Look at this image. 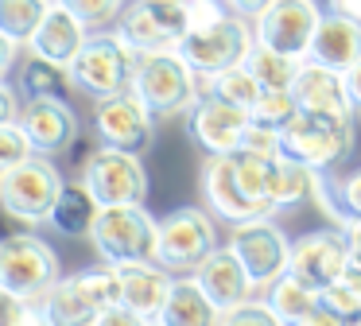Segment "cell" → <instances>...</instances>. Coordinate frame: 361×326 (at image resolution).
Here are the masks:
<instances>
[{"label": "cell", "mask_w": 361, "mask_h": 326, "mask_svg": "<svg viewBox=\"0 0 361 326\" xmlns=\"http://www.w3.org/2000/svg\"><path fill=\"white\" fill-rule=\"evenodd\" d=\"M35 303L55 326H94L105 307L121 303V272L113 264H102L74 276H59Z\"/></svg>", "instance_id": "obj_1"}, {"label": "cell", "mask_w": 361, "mask_h": 326, "mask_svg": "<svg viewBox=\"0 0 361 326\" xmlns=\"http://www.w3.org/2000/svg\"><path fill=\"white\" fill-rule=\"evenodd\" d=\"M55 0H0V31L8 39H16L20 47L32 43V35L39 31L43 16L51 12Z\"/></svg>", "instance_id": "obj_31"}, {"label": "cell", "mask_w": 361, "mask_h": 326, "mask_svg": "<svg viewBox=\"0 0 361 326\" xmlns=\"http://www.w3.org/2000/svg\"><path fill=\"white\" fill-rule=\"evenodd\" d=\"M218 326H288V322L268 307V299H249V303H237V307L221 310Z\"/></svg>", "instance_id": "obj_34"}, {"label": "cell", "mask_w": 361, "mask_h": 326, "mask_svg": "<svg viewBox=\"0 0 361 326\" xmlns=\"http://www.w3.org/2000/svg\"><path fill=\"white\" fill-rule=\"evenodd\" d=\"M307 59L345 74V70L361 59V23L357 20H345V16H338V12H322Z\"/></svg>", "instance_id": "obj_23"}, {"label": "cell", "mask_w": 361, "mask_h": 326, "mask_svg": "<svg viewBox=\"0 0 361 326\" xmlns=\"http://www.w3.org/2000/svg\"><path fill=\"white\" fill-rule=\"evenodd\" d=\"M24 326H55V322H51V318H47V310H43L39 303H32V310H27Z\"/></svg>", "instance_id": "obj_49"}, {"label": "cell", "mask_w": 361, "mask_h": 326, "mask_svg": "<svg viewBox=\"0 0 361 326\" xmlns=\"http://www.w3.org/2000/svg\"><path fill=\"white\" fill-rule=\"evenodd\" d=\"M20 128L27 132L35 155H63L78 140V116L66 97H24L20 105Z\"/></svg>", "instance_id": "obj_17"}, {"label": "cell", "mask_w": 361, "mask_h": 326, "mask_svg": "<svg viewBox=\"0 0 361 326\" xmlns=\"http://www.w3.org/2000/svg\"><path fill=\"white\" fill-rule=\"evenodd\" d=\"M190 276L198 279V287L210 295L218 310H229V307H237V303H249L252 295H257V284H252V276L245 272L241 256H237L229 245H226V248L218 245L202 264H198L195 272H190Z\"/></svg>", "instance_id": "obj_19"}, {"label": "cell", "mask_w": 361, "mask_h": 326, "mask_svg": "<svg viewBox=\"0 0 361 326\" xmlns=\"http://www.w3.org/2000/svg\"><path fill=\"white\" fill-rule=\"evenodd\" d=\"M319 20H322V8L314 0H272L252 20V35H257V43L272 47V51L307 59Z\"/></svg>", "instance_id": "obj_14"}, {"label": "cell", "mask_w": 361, "mask_h": 326, "mask_svg": "<svg viewBox=\"0 0 361 326\" xmlns=\"http://www.w3.org/2000/svg\"><path fill=\"white\" fill-rule=\"evenodd\" d=\"M295 326H311V322H295Z\"/></svg>", "instance_id": "obj_51"}, {"label": "cell", "mask_w": 361, "mask_h": 326, "mask_svg": "<svg viewBox=\"0 0 361 326\" xmlns=\"http://www.w3.org/2000/svg\"><path fill=\"white\" fill-rule=\"evenodd\" d=\"M133 93L156 116H175V113H187L202 97V78L187 66V59L179 51L136 54Z\"/></svg>", "instance_id": "obj_3"}, {"label": "cell", "mask_w": 361, "mask_h": 326, "mask_svg": "<svg viewBox=\"0 0 361 326\" xmlns=\"http://www.w3.org/2000/svg\"><path fill=\"white\" fill-rule=\"evenodd\" d=\"M264 299H268V307H272L288 326L303 322V318L319 307V291H314V287H307V284H299L295 276H280L264 291Z\"/></svg>", "instance_id": "obj_28"}, {"label": "cell", "mask_w": 361, "mask_h": 326, "mask_svg": "<svg viewBox=\"0 0 361 326\" xmlns=\"http://www.w3.org/2000/svg\"><path fill=\"white\" fill-rule=\"evenodd\" d=\"M350 326H361V318H353V322H350Z\"/></svg>", "instance_id": "obj_50"}, {"label": "cell", "mask_w": 361, "mask_h": 326, "mask_svg": "<svg viewBox=\"0 0 361 326\" xmlns=\"http://www.w3.org/2000/svg\"><path fill=\"white\" fill-rule=\"evenodd\" d=\"M202 198H206V206L229 225L252 222V217H268L264 210L241 191L229 155H206V163H202Z\"/></svg>", "instance_id": "obj_18"}, {"label": "cell", "mask_w": 361, "mask_h": 326, "mask_svg": "<svg viewBox=\"0 0 361 326\" xmlns=\"http://www.w3.org/2000/svg\"><path fill=\"white\" fill-rule=\"evenodd\" d=\"M229 159H233V175H237V183H241V191L249 194L264 214H276L272 179H276V159H280V155H276V159H264V155H252V152H233Z\"/></svg>", "instance_id": "obj_27"}, {"label": "cell", "mask_w": 361, "mask_h": 326, "mask_svg": "<svg viewBox=\"0 0 361 326\" xmlns=\"http://www.w3.org/2000/svg\"><path fill=\"white\" fill-rule=\"evenodd\" d=\"M27 310H32V299H24V295L0 284V326H24Z\"/></svg>", "instance_id": "obj_40"}, {"label": "cell", "mask_w": 361, "mask_h": 326, "mask_svg": "<svg viewBox=\"0 0 361 326\" xmlns=\"http://www.w3.org/2000/svg\"><path fill=\"white\" fill-rule=\"evenodd\" d=\"M218 248V225L206 210L183 206L159 217V241H156V260L167 272H195L206 256Z\"/></svg>", "instance_id": "obj_9"}, {"label": "cell", "mask_w": 361, "mask_h": 326, "mask_svg": "<svg viewBox=\"0 0 361 326\" xmlns=\"http://www.w3.org/2000/svg\"><path fill=\"white\" fill-rule=\"evenodd\" d=\"M66 70H71V90L102 101V97H113V93L133 90L136 54L121 43L117 31H97L82 43V51L74 54V62Z\"/></svg>", "instance_id": "obj_5"}, {"label": "cell", "mask_w": 361, "mask_h": 326, "mask_svg": "<svg viewBox=\"0 0 361 326\" xmlns=\"http://www.w3.org/2000/svg\"><path fill=\"white\" fill-rule=\"evenodd\" d=\"M71 90V70L47 59H27L20 66V93L24 97H66Z\"/></svg>", "instance_id": "obj_30"}, {"label": "cell", "mask_w": 361, "mask_h": 326, "mask_svg": "<svg viewBox=\"0 0 361 326\" xmlns=\"http://www.w3.org/2000/svg\"><path fill=\"white\" fill-rule=\"evenodd\" d=\"M345 260H350V241H345V233L338 225H330V229H314V233H303L299 241H291L288 276L322 291L334 279H342Z\"/></svg>", "instance_id": "obj_15"}, {"label": "cell", "mask_w": 361, "mask_h": 326, "mask_svg": "<svg viewBox=\"0 0 361 326\" xmlns=\"http://www.w3.org/2000/svg\"><path fill=\"white\" fill-rule=\"evenodd\" d=\"M319 303L326 310H334L342 322H353V318H361V291L353 284H345V279H334L330 287H322L319 291Z\"/></svg>", "instance_id": "obj_36"}, {"label": "cell", "mask_w": 361, "mask_h": 326, "mask_svg": "<svg viewBox=\"0 0 361 326\" xmlns=\"http://www.w3.org/2000/svg\"><path fill=\"white\" fill-rule=\"evenodd\" d=\"M291 93H295L299 109H307V113H353L350 93H345V74L322 66V62L303 59Z\"/></svg>", "instance_id": "obj_22"}, {"label": "cell", "mask_w": 361, "mask_h": 326, "mask_svg": "<svg viewBox=\"0 0 361 326\" xmlns=\"http://www.w3.org/2000/svg\"><path fill=\"white\" fill-rule=\"evenodd\" d=\"M94 326H152L144 315H136V310H128L125 303H113V307H105L102 315H97Z\"/></svg>", "instance_id": "obj_41"}, {"label": "cell", "mask_w": 361, "mask_h": 326, "mask_svg": "<svg viewBox=\"0 0 361 326\" xmlns=\"http://www.w3.org/2000/svg\"><path fill=\"white\" fill-rule=\"evenodd\" d=\"M237 152H252V155H264V159H276V155H283L280 152V128H268V124H260V121H249Z\"/></svg>", "instance_id": "obj_38"}, {"label": "cell", "mask_w": 361, "mask_h": 326, "mask_svg": "<svg viewBox=\"0 0 361 326\" xmlns=\"http://www.w3.org/2000/svg\"><path fill=\"white\" fill-rule=\"evenodd\" d=\"M345 93H350V105L353 113H361V59L345 70Z\"/></svg>", "instance_id": "obj_46"}, {"label": "cell", "mask_w": 361, "mask_h": 326, "mask_svg": "<svg viewBox=\"0 0 361 326\" xmlns=\"http://www.w3.org/2000/svg\"><path fill=\"white\" fill-rule=\"evenodd\" d=\"M121 43L133 54H159V51H179L187 39V0H133L117 16Z\"/></svg>", "instance_id": "obj_6"}, {"label": "cell", "mask_w": 361, "mask_h": 326, "mask_svg": "<svg viewBox=\"0 0 361 326\" xmlns=\"http://www.w3.org/2000/svg\"><path fill=\"white\" fill-rule=\"evenodd\" d=\"M97 198L86 191V183H66L63 194H59L55 210H51V229L63 233V237H90L97 222Z\"/></svg>", "instance_id": "obj_25"}, {"label": "cell", "mask_w": 361, "mask_h": 326, "mask_svg": "<svg viewBox=\"0 0 361 326\" xmlns=\"http://www.w3.org/2000/svg\"><path fill=\"white\" fill-rule=\"evenodd\" d=\"M353 116L357 113H307L299 109L280 128V152L311 171H330L353 147Z\"/></svg>", "instance_id": "obj_2"}, {"label": "cell", "mask_w": 361, "mask_h": 326, "mask_svg": "<svg viewBox=\"0 0 361 326\" xmlns=\"http://www.w3.org/2000/svg\"><path fill=\"white\" fill-rule=\"evenodd\" d=\"M249 121V109H237L221 97H210V93H202L187 109V132L202 155H233L241 147Z\"/></svg>", "instance_id": "obj_16"}, {"label": "cell", "mask_w": 361, "mask_h": 326, "mask_svg": "<svg viewBox=\"0 0 361 326\" xmlns=\"http://www.w3.org/2000/svg\"><path fill=\"white\" fill-rule=\"evenodd\" d=\"M295 113H299V101H295V93H291V90H260L257 105L249 109L252 121L268 124V128H283Z\"/></svg>", "instance_id": "obj_33"}, {"label": "cell", "mask_w": 361, "mask_h": 326, "mask_svg": "<svg viewBox=\"0 0 361 326\" xmlns=\"http://www.w3.org/2000/svg\"><path fill=\"white\" fill-rule=\"evenodd\" d=\"M314 179H319V171L280 155L276 159V179H272V206L283 210V206H295V202H307L314 191Z\"/></svg>", "instance_id": "obj_32"}, {"label": "cell", "mask_w": 361, "mask_h": 326, "mask_svg": "<svg viewBox=\"0 0 361 326\" xmlns=\"http://www.w3.org/2000/svg\"><path fill=\"white\" fill-rule=\"evenodd\" d=\"M20 121V93L8 82H0V124Z\"/></svg>", "instance_id": "obj_44"}, {"label": "cell", "mask_w": 361, "mask_h": 326, "mask_svg": "<svg viewBox=\"0 0 361 326\" xmlns=\"http://www.w3.org/2000/svg\"><path fill=\"white\" fill-rule=\"evenodd\" d=\"M229 248L241 256V264H245V272L252 276L257 291H268L280 276H288L291 241L272 217H252V222L233 225V233H229Z\"/></svg>", "instance_id": "obj_11"}, {"label": "cell", "mask_w": 361, "mask_h": 326, "mask_svg": "<svg viewBox=\"0 0 361 326\" xmlns=\"http://www.w3.org/2000/svg\"><path fill=\"white\" fill-rule=\"evenodd\" d=\"M90 241H94L97 256L113 268L144 264L156 260L159 222L144 206H102L94 229H90Z\"/></svg>", "instance_id": "obj_4"}, {"label": "cell", "mask_w": 361, "mask_h": 326, "mask_svg": "<svg viewBox=\"0 0 361 326\" xmlns=\"http://www.w3.org/2000/svg\"><path fill=\"white\" fill-rule=\"evenodd\" d=\"M32 229H35V225H27L24 217L12 214V210L0 202V245H4V241H12V237H24V233H32Z\"/></svg>", "instance_id": "obj_42"}, {"label": "cell", "mask_w": 361, "mask_h": 326, "mask_svg": "<svg viewBox=\"0 0 361 326\" xmlns=\"http://www.w3.org/2000/svg\"><path fill=\"white\" fill-rule=\"evenodd\" d=\"M66 179L55 167L51 155H27L20 167H12L8 175L0 179V202L20 214L27 225H43L55 210L59 194H63Z\"/></svg>", "instance_id": "obj_8"}, {"label": "cell", "mask_w": 361, "mask_h": 326, "mask_svg": "<svg viewBox=\"0 0 361 326\" xmlns=\"http://www.w3.org/2000/svg\"><path fill=\"white\" fill-rule=\"evenodd\" d=\"M221 4H226L233 16H241V20H257V16L264 12L272 0H221Z\"/></svg>", "instance_id": "obj_45"}, {"label": "cell", "mask_w": 361, "mask_h": 326, "mask_svg": "<svg viewBox=\"0 0 361 326\" xmlns=\"http://www.w3.org/2000/svg\"><path fill=\"white\" fill-rule=\"evenodd\" d=\"M86 39H90L86 35V23H82L78 16L63 4V0H55V4H51V12L43 16L39 31H35L32 43H27V51H32L35 59L59 62V66H71L74 54L82 51V43H86Z\"/></svg>", "instance_id": "obj_20"}, {"label": "cell", "mask_w": 361, "mask_h": 326, "mask_svg": "<svg viewBox=\"0 0 361 326\" xmlns=\"http://www.w3.org/2000/svg\"><path fill=\"white\" fill-rule=\"evenodd\" d=\"M27 155H35V147H32V140H27V132L20 128V121L0 124V179L8 175L12 167H20Z\"/></svg>", "instance_id": "obj_35"}, {"label": "cell", "mask_w": 361, "mask_h": 326, "mask_svg": "<svg viewBox=\"0 0 361 326\" xmlns=\"http://www.w3.org/2000/svg\"><path fill=\"white\" fill-rule=\"evenodd\" d=\"M59 279V253L35 233L12 237L0 245V284L12 287L24 299H39Z\"/></svg>", "instance_id": "obj_12"}, {"label": "cell", "mask_w": 361, "mask_h": 326, "mask_svg": "<svg viewBox=\"0 0 361 326\" xmlns=\"http://www.w3.org/2000/svg\"><path fill=\"white\" fill-rule=\"evenodd\" d=\"M121 272V303L136 315H144L148 322H156L164 310L167 295H171L175 272H167L159 260H144V264H125Z\"/></svg>", "instance_id": "obj_21"}, {"label": "cell", "mask_w": 361, "mask_h": 326, "mask_svg": "<svg viewBox=\"0 0 361 326\" xmlns=\"http://www.w3.org/2000/svg\"><path fill=\"white\" fill-rule=\"evenodd\" d=\"M202 93L221 97V101H229V105H237V109H252L257 97H260V82L241 62V66H229V70H221V74H214V78H202Z\"/></svg>", "instance_id": "obj_29"}, {"label": "cell", "mask_w": 361, "mask_h": 326, "mask_svg": "<svg viewBox=\"0 0 361 326\" xmlns=\"http://www.w3.org/2000/svg\"><path fill=\"white\" fill-rule=\"evenodd\" d=\"M330 12L345 16V20H357L361 23V0H330Z\"/></svg>", "instance_id": "obj_47"}, {"label": "cell", "mask_w": 361, "mask_h": 326, "mask_svg": "<svg viewBox=\"0 0 361 326\" xmlns=\"http://www.w3.org/2000/svg\"><path fill=\"white\" fill-rule=\"evenodd\" d=\"M152 326H156V322H152Z\"/></svg>", "instance_id": "obj_52"}, {"label": "cell", "mask_w": 361, "mask_h": 326, "mask_svg": "<svg viewBox=\"0 0 361 326\" xmlns=\"http://www.w3.org/2000/svg\"><path fill=\"white\" fill-rule=\"evenodd\" d=\"M252 20H241V16L229 12L226 20H218L214 28L202 31H187V39L179 43V54L187 59V66L202 78H214L229 66H241L245 54L252 51L257 35L249 28Z\"/></svg>", "instance_id": "obj_10"}, {"label": "cell", "mask_w": 361, "mask_h": 326, "mask_svg": "<svg viewBox=\"0 0 361 326\" xmlns=\"http://www.w3.org/2000/svg\"><path fill=\"white\" fill-rule=\"evenodd\" d=\"M342 233H345V241H350L353 253H361V217H353L350 225H342Z\"/></svg>", "instance_id": "obj_48"}, {"label": "cell", "mask_w": 361, "mask_h": 326, "mask_svg": "<svg viewBox=\"0 0 361 326\" xmlns=\"http://www.w3.org/2000/svg\"><path fill=\"white\" fill-rule=\"evenodd\" d=\"M94 132L105 147L144 155L152 147V136H156V113L133 90L113 93V97H102L94 105Z\"/></svg>", "instance_id": "obj_13"}, {"label": "cell", "mask_w": 361, "mask_h": 326, "mask_svg": "<svg viewBox=\"0 0 361 326\" xmlns=\"http://www.w3.org/2000/svg\"><path fill=\"white\" fill-rule=\"evenodd\" d=\"M74 16H78L86 28H97V23H117V16L125 12V0H63Z\"/></svg>", "instance_id": "obj_37"}, {"label": "cell", "mask_w": 361, "mask_h": 326, "mask_svg": "<svg viewBox=\"0 0 361 326\" xmlns=\"http://www.w3.org/2000/svg\"><path fill=\"white\" fill-rule=\"evenodd\" d=\"M20 51H24V47H20L16 39H8L4 31H0V82H8V74L16 70V62H20Z\"/></svg>", "instance_id": "obj_43"}, {"label": "cell", "mask_w": 361, "mask_h": 326, "mask_svg": "<svg viewBox=\"0 0 361 326\" xmlns=\"http://www.w3.org/2000/svg\"><path fill=\"white\" fill-rule=\"evenodd\" d=\"M221 310L214 307V299L198 287L195 276H183L171 284L164 310H159L156 326H218Z\"/></svg>", "instance_id": "obj_24"}, {"label": "cell", "mask_w": 361, "mask_h": 326, "mask_svg": "<svg viewBox=\"0 0 361 326\" xmlns=\"http://www.w3.org/2000/svg\"><path fill=\"white\" fill-rule=\"evenodd\" d=\"M229 8L221 0H187V20H190V31H202V28H214L218 20H226Z\"/></svg>", "instance_id": "obj_39"}, {"label": "cell", "mask_w": 361, "mask_h": 326, "mask_svg": "<svg viewBox=\"0 0 361 326\" xmlns=\"http://www.w3.org/2000/svg\"><path fill=\"white\" fill-rule=\"evenodd\" d=\"M245 66H249V74L260 82V90H291L295 78H299L303 59L272 51V47H264V43H252V51L245 54Z\"/></svg>", "instance_id": "obj_26"}, {"label": "cell", "mask_w": 361, "mask_h": 326, "mask_svg": "<svg viewBox=\"0 0 361 326\" xmlns=\"http://www.w3.org/2000/svg\"><path fill=\"white\" fill-rule=\"evenodd\" d=\"M82 183L97 198V206H144L148 198L144 159L121 147H94L82 163Z\"/></svg>", "instance_id": "obj_7"}]
</instances>
